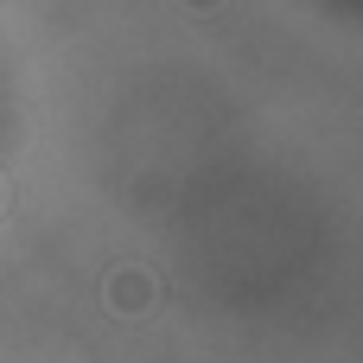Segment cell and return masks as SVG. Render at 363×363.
<instances>
[{"mask_svg":"<svg viewBox=\"0 0 363 363\" xmlns=\"http://www.w3.org/2000/svg\"><path fill=\"white\" fill-rule=\"evenodd\" d=\"M0 211H6V185H0Z\"/></svg>","mask_w":363,"mask_h":363,"instance_id":"obj_3","label":"cell"},{"mask_svg":"<svg viewBox=\"0 0 363 363\" xmlns=\"http://www.w3.org/2000/svg\"><path fill=\"white\" fill-rule=\"evenodd\" d=\"M185 6H191V13H204V6H217V0H185Z\"/></svg>","mask_w":363,"mask_h":363,"instance_id":"obj_2","label":"cell"},{"mask_svg":"<svg viewBox=\"0 0 363 363\" xmlns=\"http://www.w3.org/2000/svg\"><path fill=\"white\" fill-rule=\"evenodd\" d=\"M102 300H108L115 313H128V319H134V313H147V306H153V281H147L140 268H115V274L102 281Z\"/></svg>","mask_w":363,"mask_h":363,"instance_id":"obj_1","label":"cell"}]
</instances>
